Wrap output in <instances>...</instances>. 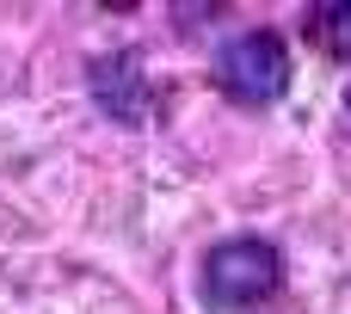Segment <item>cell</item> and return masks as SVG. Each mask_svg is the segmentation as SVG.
<instances>
[{"label": "cell", "mask_w": 351, "mask_h": 314, "mask_svg": "<svg viewBox=\"0 0 351 314\" xmlns=\"http://www.w3.org/2000/svg\"><path fill=\"white\" fill-rule=\"evenodd\" d=\"M197 290H204V302L216 314H247V309H259V302H271L284 290V253H278V241H259V234L216 241L204 253Z\"/></svg>", "instance_id": "1"}, {"label": "cell", "mask_w": 351, "mask_h": 314, "mask_svg": "<svg viewBox=\"0 0 351 314\" xmlns=\"http://www.w3.org/2000/svg\"><path fill=\"white\" fill-rule=\"evenodd\" d=\"M346 111H351V86H346Z\"/></svg>", "instance_id": "5"}, {"label": "cell", "mask_w": 351, "mask_h": 314, "mask_svg": "<svg viewBox=\"0 0 351 314\" xmlns=\"http://www.w3.org/2000/svg\"><path fill=\"white\" fill-rule=\"evenodd\" d=\"M290 43L271 31V25H253V31H234L228 43H216L210 56V80L222 99L247 105V111H265L290 93Z\"/></svg>", "instance_id": "2"}, {"label": "cell", "mask_w": 351, "mask_h": 314, "mask_svg": "<svg viewBox=\"0 0 351 314\" xmlns=\"http://www.w3.org/2000/svg\"><path fill=\"white\" fill-rule=\"evenodd\" d=\"M302 31H308V43H315L327 62H351V0L308 6V12H302Z\"/></svg>", "instance_id": "4"}, {"label": "cell", "mask_w": 351, "mask_h": 314, "mask_svg": "<svg viewBox=\"0 0 351 314\" xmlns=\"http://www.w3.org/2000/svg\"><path fill=\"white\" fill-rule=\"evenodd\" d=\"M86 93H93V105H99L111 123H123V130H142V123H154V111H160V86H154V74H148L142 43H123V49H111V56H93V62H86Z\"/></svg>", "instance_id": "3"}]
</instances>
